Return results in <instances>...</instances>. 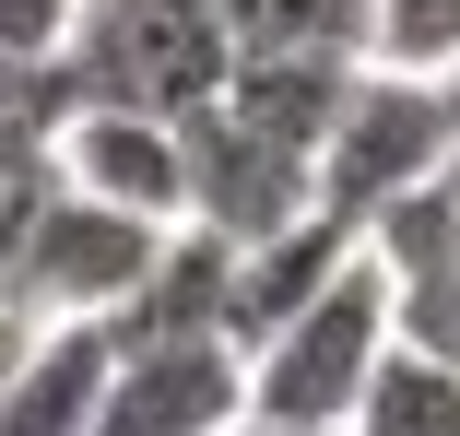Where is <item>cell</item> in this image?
Masks as SVG:
<instances>
[{
  "label": "cell",
  "mask_w": 460,
  "mask_h": 436,
  "mask_svg": "<svg viewBox=\"0 0 460 436\" xmlns=\"http://www.w3.org/2000/svg\"><path fill=\"white\" fill-rule=\"evenodd\" d=\"M225 13L213 0H119V13H83V36L59 48L48 71V95L59 118L71 107H119V118H165V130H190L225 107Z\"/></svg>",
  "instance_id": "1"
},
{
  "label": "cell",
  "mask_w": 460,
  "mask_h": 436,
  "mask_svg": "<svg viewBox=\"0 0 460 436\" xmlns=\"http://www.w3.org/2000/svg\"><path fill=\"white\" fill-rule=\"evenodd\" d=\"M177 224H130L83 189H36L24 224L0 236V283H13V330H59V318H119Z\"/></svg>",
  "instance_id": "2"
},
{
  "label": "cell",
  "mask_w": 460,
  "mask_h": 436,
  "mask_svg": "<svg viewBox=\"0 0 460 436\" xmlns=\"http://www.w3.org/2000/svg\"><path fill=\"white\" fill-rule=\"evenodd\" d=\"M378 366H390V272L354 248V259H342V283L248 354V413H260V424L342 436V424H354V401L378 389Z\"/></svg>",
  "instance_id": "3"
},
{
  "label": "cell",
  "mask_w": 460,
  "mask_h": 436,
  "mask_svg": "<svg viewBox=\"0 0 460 436\" xmlns=\"http://www.w3.org/2000/svg\"><path fill=\"white\" fill-rule=\"evenodd\" d=\"M448 142H460V118H448L437 83L366 71L354 95H342V118H331V142H319V213L378 224L402 189H425L437 165H448Z\"/></svg>",
  "instance_id": "4"
},
{
  "label": "cell",
  "mask_w": 460,
  "mask_h": 436,
  "mask_svg": "<svg viewBox=\"0 0 460 436\" xmlns=\"http://www.w3.org/2000/svg\"><path fill=\"white\" fill-rule=\"evenodd\" d=\"M48 165H59V189L107 201V213H130V224H190V130H165V118L71 107V118L48 130Z\"/></svg>",
  "instance_id": "5"
},
{
  "label": "cell",
  "mask_w": 460,
  "mask_h": 436,
  "mask_svg": "<svg viewBox=\"0 0 460 436\" xmlns=\"http://www.w3.org/2000/svg\"><path fill=\"white\" fill-rule=\"evenodd\" d=\"M307 213H319V165H307V153L236 130L225 107L190 118V224H213L225 248H260V236H284V224H307Z\"/></svg>",
  "instance_id": "6"
},
{
  "label": "cell",
  "mask_w": 460,
  "mask_h": 436,
  "mask_svg": "<svg viewBox=\"0 0 460 436\" xmlns=\"http://www.w3.org/2000/svg\"><path fill=\"white\" fill-rule=\"evenodd\" d=\"M236 413H248V354L236 342H119L95 436H225Z\"/></svg>",
  "instance_id": "7"
},
{
  "label": "cell",
  "mask_w": 460,
  "mask_h": 436,
  "mask_svg": "<svg viewBox=\"0 0 460 436\" xmlns=\"http://www.w3.org/2000/svg\"><path fill=\"white\" fill-rule=\"evenodd\" d=\"M107 378H119V318L24 330L13 366H0V436H95Z\"/></svg>",
  "instance_id": "8"
},
{
  "label": "cell",
  "mask_w": 460,
  "mask_h": 436,
  "mask_svg": "<svg viewBox=\"0 0 460 436\" xmlns=\"http://www.w3.org/2000/svg\"><path fill=\"white\" fill-rule=\"evenodd\" d=\"M366 248V224H342V213H307V224H284V236H260V248H236V295H225V342L236 354H260L284 318H307L331 283H342V259Z\"/></svg>",
  "instance_id": "9"
},
{
  "label": "cell",
  "mask_w": 460,
  "mask_h": 436,
  "mask_svg": "<svg viewBox=\"0 0 460 436\" xmlns=\"http://www.w3.org/2000/svg\"><path fill=\"white\" fill-rule=\"evenodd\" d=\"M354 83H366L354 59H236V71H225V118L319 165V142H331V118H342Z\"/></svg>",
  "instance_id": "10"
},
{
  "label": "cell",
  "mask_w": 460,
  "mask_h": 436,
  "mask_svg": "<svg viewBox=\"0 0 460 436\" xmlns=\"http://www.w3.org/2000/svg\"><path fill=\"white\" fill-rule=\"evenodd\" d=\"M225 295H236V248L213 224H177L154 283L119 307V342H225Z\"/></svg>",
  "instance_id": "11"
},
{
  "label": "cell",
  "mask_w": 460,
  "mask_h": 436,
  "mask_svg": "<svg viewBox=\"0 0 460 436\" xmlns=\"http://www.w3.org/2000/svg\"><path fill=\"white\" fill-rule=\"evenodd\" d=\"M236 59H354L366 71V0H213Z\"/></svg>",
  "instance_id": "12"
},
{
  "label": "cell",
  "mask_w": 460,
  "mask_h": 436,
  "mask_svg": "<svg viewBox=\"0 0 460 436\" xmlns=\"http://www.w3.org/2000/svg\"><path fill=\"white\" fill-rule=\"evenodd\" d=\"M366 71L448 83L460 71V0H366Z\"/></svg>",
  "instance_id": "13"
},
{
  "label": "cell",
  "mask_w": 460,
  "mask_h": 436,
  "mask_svg": "<svg viewBox=\"0 0 460 436\" xmlns=\"http://www.w3.org/2000/svg\"><path fill=\"white\" fill-rule=\"evenodd\" d=\"M366 259H378L390 283H425V272H460V201L425 178V189H402L378 224H366Z\"/></svg>",
  "instance_id": "14"
},
{
  "label": "cell",
  "mask_w": 460,
  "mask_h": 436,
  "mask_svg": "<svg viewBox=\"0 0 460 436\" xmlns=\"http://www.w3.org/2000/svg\"><path fill=\"white\" fill-rule=\"evenodd\" d=\"M342 436H460V366H413V354H390Z\"/></svg>",
  "instance_id": "15"
},
{
  "label": "cell",
  "mask_w": 460,
  "mask_h": 436,
  "mask_svg": "<svg viewBox=\"0 0 460 436\" xmlns=\"http://www.w3.org/2000/svg\"><path fill=\"white\" fill-rule=\"evenodd\" d=\"M390 354H413V366H460V272L390 283Z\"/></svg>",
  "instance_id": "16"
},
{
  "label": "cell",
  "mask_w": 460,
  "mask_h": 436,
  "mask_svg": "<svg viewBox=\"0 0 460 436\" xmlns=\"http://www.w3.org/2000/svg\"><path fill=\"white\" fill-rule=\"evenodd\" d=\"M83 36V0H0V59L59 71V48Z\"/></svg>",
  "instance_id": "17"
},
{
  "label": "cell",
  "mask_w": 460,
  "mask_h": 436,
  "mask_svg": "<svg viewBox=\"0 0 460 436\" xmlns=\"http://www.w3.org/2000/svg\"><path fill=\"white\" fill-rule=\"evenodd\" d=\"M225 436H307V424H260V413H236V424H225Z\"/></svg>",
  "instance_id": "18"
},
{
  "label": "cell",
  "mask_w": 460,
  "mask_h": 436,
  "mask_svg": "<svg viewBox=\"0 0 460 436\" xmlns=\"http://www.w3.org/2000/svg\"><path fill=\"white\" fill-rule=\"evenodd\" d=\"M13 342H24V330H13V283H0V354H13Z\"/></svg>",
  "instance_id": "19"
},
{
  "label": "cell",
  "mask_w": 460,
  "mask_h": 436,
  "mask_svg": "<svg viewBox=\"0 0 460 436\" xmlns=\"http://www.w3.org/2000/svg\"><path fill=\"white\" fill-rule=\"evenodd\" d=\"M437 95H448V118H460V71H448V83H437Z\"/></svg>",
  "instance_id": "20"
},
{
  "label": "cell",
  "mask_w": 460,
  "mask_h": 436,
  "mask_svg": "<svg viewBox=\"0 0 460 436\" xmlns=\"http://www.w3.org/2000/svg\"><path fill=\"white\" fill-rule=\"evenodd\" d=\"M83 13H119V0H83Z\"/></svg>",
  "instance_id": "21"
},
{
  "label": "cell",
  "mask_w": 460,
  "mask_h": 436,
  "mask_svg": "<svg viewBox=\"0 0 460 436\" xmlns=\"http://www.w3.org/2000/svg\"><path fill=\"white\" fill-rule=\"evenodd\" d=\"M0 366H13V354H0Z\"/></svg>",
  "instance_id": "22"
}]
</instances>
